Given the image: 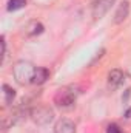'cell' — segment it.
<instances>
[{"label": "cell", "mask_w": 131, "mask_h": 133, "mask_svg": "<svg viewBox=\"0 0 131 133\" xmlns=\"http://www.w3.org/2000/svg\"><path fill=\"white\" fill-rule=\"evenodd\" d=\"M34 73H35V66L28 61H19L12 66V76L19 85L33 84Z\"/></svg>", "instance_id": "cell-1"}, {"label": "cell", "mask_w": 131, "mask_h": 133, "mask_svg": "<svg viewBox=\"0 0 131 133\" xmlns=\"http://www.w3.org/2000/svg\"><path fill=\"white\" fill-rule=\"evenodd\" d=\"M79 96V88L77 87H62L60 90H57V93L54 95V104L60 108H71Z\"/></svg>", "instance_id": "cell-2"}, {"label": "cell", "mask_w": 131, "mask_h": 133, "mask_svg": "<svg viewBox=\"0 0 131 133\" xmlns=\"http://www.w3.org/2000/svg\"><path fill=\"white\" fill-rule=\"evenodd\" d=\"M30 116L37 125H48L54 119V111L46 105H37L30 110Z\"/></svg>", "instance_id": "cell-3"}, {"label": "cell", "mask_w": 131, "mask_h": 133, "mask_svg": "<svg viewBox=\"0 0 131 133\" xmlns=\"http://www.w3.org/2000/svg\"><path fill=\"white\" fill-rule=\"evenodd\" d=\"M116 0H94L93 3V17L97 20V19H102L110 9L111 6L114 5Z\"/></svg>", "instance_id": "cell-4"}, {"label": "cell", "mask_w": 131, "mask_h": 133, "mask_svg": "<svg viewBox=\"0 0 131 133\" xmlns=\"http://www.w3.org/2000/svg\"><path fill=\"white\" fill-rule=\"evenodd\" d=\"M123 82H125V74H123L120 70H111V71L108 73V87H110L111 90L119 88Z\"/></svg>", "instance_id": "cell-5"}, {"label": "cell", "mask_w": 131, "mask_h": 133, "mask_svg": "<svg viewBox=\"0 0 131 133\" xmlns=\"http://www.w3.org/2000/svg\"><path fill=\"white\" fill-rule=\"evenodd\" d=\"M54 133H76V125L71 119H60L57 121L56 127H54Z\"/></svg>", "instance_id": "cell-6"}, {"label": "cell", "mask_w": 131, "mask_h": 133, "mask_svg": "<svg viewBox=\"0 0 131 133\" xmlns=\"http://www.w3.org/2000/svg\"><path fill=\"white\" fill-rule=\"evenodd\" d=\"M128 14H130V2L128 0H123L119 5L116 14H114V23H122L128 17Z\"/></svg>", "instance_id": "cell-7"}, {"label": "cell", "mask_w": 131, "mask_h": 133, "mask_svg": "<svg viewBox=\"0 0 131 133\" xmlns=\"http://www.w3.org/2000/svg\"><path fill=\"white\" fill-rule=\"evenodd\" d=\"M48 77H49V71H48L46 68H43V66H37V68H35V73H34L33 84L40 85V84H43Z\"/></svg>", "instance_id": "cell-8"}, {"label": "cell", "mask_w": 131, "mask_h": 133, "mask_svg": "<svg viewBox=\"0 0 131 133\" xmlns=\"http://www.w3.org/2000/svg\"><path fill=\"white\" fill-rule=\"evenodd\" d=\"M14 98H16V90L5 84L3 85V102H5V105H11Z\"/></svg>", "instance_id": "cell-9"}, {"label": "cell", "mask_w": 131, "mask_h": 133, "mask_svg": "<svg viewBox=\"0 0 131 133\" xmlns=\"http://www.w3.org/2000/svg\"><path fill=\"white\" fill-rule=\"evenodd\" d=\"M43 31V26L39 23V22H31L26 28H25V33L28 36H35V34H40Z\"/></svg>", "instance_id": "cell-10"}, {"label": "cell", "mask_w": 131, "mask_h": 133, "mask_svg": "<svg viewBox=\"0 0 131 133\" xmlns=\"http://www.w3.org/2000/svg\"><path fill=\"white\" fill-rule=\"evenodd\" d=\"M25 5H26V0H9V2H8V11L22 9Z\"/></svg>", "instance_id": "cell-11"}, {"label": "cell", "mask_w": 131, "mask_h": 133, "mask_svg": "<svg viewBox=\"0 0 131 133\" xmlns=\"http://www.w3.org/2000/svg\"><path fill=\"white\" fill-rule=\"evenodd\" d=\"M106 133H123V132H122V129L117 124H110L106 127Z\"/></svg>", "instance_id": "cell-12"}, {"label": "cell", "mask_w": 131, "mask_h": 133, "mask_svg": "<svg viewBox=\"0 0 131 133\" xmlns=\"http://www.w3.org/2000/svg\"><path fill=\"white\" fill-rule=\"evenodd\" d=\"M125 118H127V119H131V107L125 111Z\"/></svg>", "instance_id": "cell-13"}]
</instances>
